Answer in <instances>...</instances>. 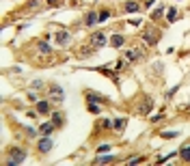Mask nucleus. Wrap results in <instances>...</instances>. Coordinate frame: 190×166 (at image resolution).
Listing matches in <instances>:
<instances>
[{
	"label": "nucleus",
	"instance_id": "nucleus-29",
	"mask_svg": "<svg viewBox=\"0 0 190 166\" xmlns=\"http://www.w3.org/2000/svg\"><path fill=\"white\" fill-rule=\"evenodd\" d=\"M50 5H61V0H47Z\"/></svg>",
	"mask_w": 190,
	"mask_h": 166
},
{
	"label": "nucleus",
	"instance_id": "nucleus-19",
	"mask_svg": "<svg viewBox=\"0 0 190 166\" xmlns=\"http://www.w3.org/2000/svg\"><path fill=\"white\" fill-rule=\"evenodd\" d=\"M108 17H110V11H108V9H104V11L100 13V19H97V22H106Z\"/></svg>",
	"mask_w": 190,
	"mask_h": 166
},
{
	"label": "nucleus",
	"instance_id": "nucleus-11",
	"mask_svg": "<svg viewBox=\"0 0 190 166\" xmlns=\"http://www.w3.org/2000/svg\"><path fill=\"white\" fill-rule=\"evenodd\" d=\"M97 19H100V15L91 11V13L86 15V19H84V22H86V26H93V24H95V22H97Z\"/></svg>",
	"mask_w": 190,
	"mask_h": 166
},
{
	"label": "nucleus",
	"instance_id": "nucleus-15",
	"mask_svg": "<svg viewBox=\"0 0 190 166\" xmlns=\"http://www.w3.org/2000/svg\"><path fill=\"white\" fill-rule=\"evenodd\" d=\"M110 43H112L114 47H121V45H123V37H121V35H114V37L110 39Z\"/></svg>",
	"mask_w": 190,
	"mask_h": 166
},
{
	"label": "nucleus",
	"instance_id": "nucleus-2",
	"mask_svg": "<svg viewBox=\"0 0 190 166\" xmlns=\"http://www.w3.org/2000/svg\"><path fill=\"white\" fill-rule=\"evenodd\" d=\"M54 147V140L50 138V136H45V138H41L39 142H37V149H39V153H47Z\"/></svg>",
	"mask_w": 190,
	"mask_h": 166
},
{
	"label": "nucleus",
	"instance_id": "nucleus-27",
	"mask_svg": "<svg viewBox=\"0 0 190 166\" xmlns=\"http://www.w3.org/2000/svg\"><path fill=\"white\" fill-rule=\"evenodd\" d=\"M160 119H162V114L158 112V114H153V116H151V121H153V123H158V121H160Z\"/></svg>",
	"mask_w": 190,
	"mask_h": 166
},
{
	"label": "nucleus",
	"instance_id": "nucleus-4",
	"mask_svg": "<svg viewBox=\"0 0 190 166\" xmlns=\"http://www.w3.org/2000/svg\"><path fill=\"white\" fill-rule=\"evenodd\" d=\"M106 41H108V39H106V35H104V33H95V35H93V45H95V47L106 45Z\"/></svg>",
	"mask_w": 190,
	"mask_h": 166
},
{
	"label": "nucleus",
	"instance_id": "nucleus-6",
	"mask_svg": "<svg viewBox=\"0 0 190 166\" xmlns=\"http://www.w3.org/2000/svg\"><path fill=\"white\" fill-rule=\"evenodd\" d=\"M69 39H71V37H69V33H67V30H58V33H56V41H58L61 45H67V43H69Z\"/></svg>",
	"mask_w": 190,
	"mask_h": 166
},
{
	"label": "nucleus",
	"instance_id": "nucleus-14",
	"mask_svg": "<svg viewBox=\"0 0 190 166\" xmlns=\"http://www.w3.org/2000/svg\"><path fill=\"white\" fill-rule=\"evenodd\" d=\"M112 127L121 132V130L125 127V119H114V121H112Z\"/></svg>",
	"mask_w": 190,
	"mask_h": 166
},
{
	"label": "nucleus",
	"instance_id": "nucleus-9",
	"mask_svg": "<svg viewBox=\"0 0 190 166\" xmlns=\"http://www.w3.org/2000/svg\"><path fill=\"white\" fill-rule=\"evenodd\" d=\"M37 50H39V54H50V52H52V47L47 45L45 41H39V43H37Z\"/></svg>",
	"mask_w": 190,
	"mask_h": 166
},
{
	"label": "nucleus",
	"instance_id": "nucleus-22",
	"mask_svg": "<svg viewBox=\"0 0 190 166\" xmlns=\"http://www.w3.org/2000/svg\"><path fill=\"white\" fill-rule=\"evenodd\" d=\"M162 13H164V9H162V7H158V9L153 11V15H151V17H153V19H158V17H162Z\"/></svg>",
	"mask_w": 190,
	"mask_h": 166
},
{
	"label": "nucleus",
	"instance_id": "nucleus-7",
	"mask_svg": "<svg viewBox=\"0 0 190 166\" xmlns=\"http://www.w3.org/2000/svg\"><path fill=\"white\" fill-rule=\"evenodd\" d=\"M123 9H125L128 13H134V11L140 9V2H136V0H128V2L123 5Z\"/></svg>",
	"mask_w": 190,
	"mask_h": 166
},
{
	"label": "nucleus",
	"instance_id": "nucleus-18",
	"mask_svg": "<svg viewBox=\"0 0 190 166\" xmlns=\"http://www.w3.org/2000/svg\"><path fill=\"white\" fill-rule=\"evenodd\" d=\"M166 19H169V22H175V19H177V11H175V9H169V13H166Z\"/></svg>",
	"mask_w": 190,
	"mask_h": 166
},
{
	"label": "nucleus",
	"instance_id": "nucleus-26",
	"mask_svg": "<svg viewBox=\"0 0 190 166\" xmlns=\"http://www.w3.org/2000/svg\"><path fill=\"white\" fill-rule=\"evenodd\" d=\"M136 162H142V157H136V155H134V157L128 160V164H136Z\"/></svg>",
	"mask_w": 190,
	"mask_h": 166
},
{
	"label": "nucleus",
	"instance_id": "nucleus-17",
	"mask_svg": "<svg viewBox=\"0 0 190 166\" xmlns=\"http://www.w3.org/2000/svg\"><path fill=\"white\" fill-rule=\"evenodd\" d=\"M179 155H181L184 162H190V147H184V149L179 151Z\"/></svg>",
	"mask_w": 190,
	"mask_h": 166
},
{
	"label": "nucleus",
	"instance_id": "nucleus-24",
	"mask_svg": "<svg viewBox=\"0 0 190 166\" xmlns=\"http://www.w3.org/2000/svg\"><path fill=\"white\" fill-rule=\"evenodd\" d=\"M39 5H41V2H39V0H28V7H30V9H35V7L39 9Z\"/></svg>",
	"mask_w": 190,
	"mask_h": 166
},
{
	"label": "nucleus",
	"instance_id": "nucleus-3",
	"mask_svg": "<svg viewBox=\"0 0 190 166\" xmlns=\"http://www.w3.org/2000/svg\"><path fill=\"white\" fill-rule=\"evenodd\" d=\"M86 99L93 102V104H108V99L104 97V95H97V93H93V91H86Z\"/></svg>",
	"mask_w": 190,
	"mask_h": 166
},
{
	"label": "nucleus",
	"instance_id": "nucleus-16",
	"mask_svg": "<svg viewBox=\"0 0 190 166\" xmlns=\"http://www.w3.org/2000/svg\"><path fill=\"white\" fill-rule=\"evenodd\" d=\"M52 121H54L56 125H61V123L65 121V114H63V112H54V114H52Z\"/></svg>",
	"mask_w": 190,
	"mask_h": 166
},
{
	"label": "nucleus",
	"instance_id": "nucleus-12",
	"mask_svg": "<svg viewBox=\"0 0 190 166\" xmlns=\"http://www.w3.org/2000/svg\"><path fill=\"white\" fill-rule=\"evenodd\" d=\"M125 56H128V61H138L140 58V50H128Z\"/></svg>",
	"mask_w": 190,
	"mask_h": 166
},
{
	"label": "nucleus",
	"instance_id": "nucleus-20",
	"mask_svg": "<svg viewBox=\"0 0 190 166\" xmlns=\"http://www.w3.org/2000/svg\"><path fill=\"white\" fill-rule=\"evenodd\" d=\"M95 162H97V164H104V162H112V157H110V155H100Z\"/></svg>",
	"mask_w": 190,
	"mask_h": 166
},
{
	"label": "nucleus",
	"instance_id": "nucleus-5",
	"mask_svg": "<svg viewBox=\"0 0 190 166\" xmlns=\"http://www.w3.org/2000/svg\"><path fill=\"white\" fill-rule=\"evenodd\" d=\"M52 132H54V121H47L39 127V134H43V136H50Z\"/></svg>",
	"mask_w": 190,
	"mask_h": 166
},
{
	"label": "nucleus",
	"instance_id": "nucleus-1",
	"mask_svg": "<svg viewBox=\"0 0 190 166\" xmlns=\"http://www.w3.org/2000/svg\"><path fill=\"white\" fill-rule=\"evenodd\" d=\"M24 157H26L24 149H11V157L7 160V164H19V162H24Z\"/></svg>",
	"mask_w": 190,
	"mask_h": 166
},
{
	"label": "nucleus",
	"instance_id": "nucleus-10",
	"mask_svg": "<svg viewBox=\"0 0 190 166\" xmlns=\"http://www.w3.org/2000/svg\"><path fill=\"white\" fill-rule=\"evenodd\" d=\"M37 112H41V114L50 112V102H37Z\"/></svg>",
	"mask_w": 190,
	"mask_h": 166
},
{
	"label": "nucleus",
	"instance_id": "nucleus-28",
	"mask_svg": "<svg viewBox=\"0 0 190 166\" xmlns=\"http://www.w3.org/2000/svg\"><path fill=\"white\" fill-rule=\"evenodd\" d=\"M102 125H104V127H112V121H108V119H104V121H102Z\"/></svg>",
	"mask_w": 190,
	"mask_h": 166
},
{
	"label": "nucleus",
	"instance_id": "nucleus-13",
	"mask_svg": "<svg viewBox=\"0 0 190 166\" xmlns=\"http://www.w3.org/2000/svg\"><path fill=\"white\" fill-rule=\"evenodd\" d=\"M151 108H153V102H151V99H147L145 104H142V108H140V114H149V112H151Z\"/></svg>",
	"mask_w": 190,
	"mask_h": 166
},
{
	"label": "nucleus",
	"instance_id": "nucleus-21",
	"mask_svg": "<svg viewBox=\"0 0 190 166\" xmlns=\"http://www.w3.org/2000/svg\"><path fill=\"white\" fill-rule=\"evenodd\" d=\"M177 132H162V138H177Z\"/></svg>",
	"mask_w": 190,
	"mask_h": 166
},
{
	"label": "nucleus",
	"instance_id": "nucleus-25",
	"mask_svg": "<svg viewBox=\"0 0 190 166\" xmlns=\"http://www.w3.org/2000/svg\"><path fill=\"white\" fill-rule=\"evenodd\" d=\"M97 151H100V153H104V151H110V145H100V147H97Z\"/></svg>",
	"mask_w": 190,
	"mask_h": 166
},
{
	"label": "nucleus",
	"instance_id": "nucleus-23",
	"mask_svg": "<svg viewBox=\"0 0 190 166\" xmlns=\"http://www.w3.org/2000/svg\"><path fill=\"white\" fill-rule=\"evenodd\" d=\"M89 110L97 114V112H100V106H97V104H93V102H89Z\"/></svg>",
	"mask_w": 190,
	"mask_h": 166
},
{
	"label": "nucleus",
	"instance_id": "nucleus-8",
	"mask_svg": "<svg viewBox=\"0 0 190 166\" xmlns=\"http://www.w3.org/2000/svg\"><path fill=\"white\" fill-rule=\"evenodd\" d=\"M50 95H52L56 102H63V88H61V86H52V88H50Z\"/></svg>",
	"mask_w": 190,
	"mask_h": 166
}]
</instances>
